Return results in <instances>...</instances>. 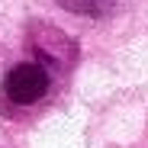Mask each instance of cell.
<instances>
[{
  "instance_id": "6da1fadb",
  "label": "cell",
  "mask_w": 148,
  "mask_h": 148,
  "mask_svg": "<svg viewBox=\"0 0 148 148\" xmlns=\"http://www.w3.org/2000/svg\"><path fill=\"white\" fill-rule=\"evenodd\" d=\"M45 90H48V71L39 61H23L7 74V97L19 106L42 100Z\"/></svg>"
},
{
  "instance_id": "7a4b0ae2",
  "label": "cell",
  "mask_w": 148,
  "mask_h": 148,
  "mask_svg": "<svg viewBox=\"0 0 148 148\" xmlns=\"http://www.w3.org/2000/svg\"><path fill=\"white\" fill-rule=\"evenodd\" d=\"M58 3H64L68 10H81V13H103L113 0H58Z\"/></svg>"
}]
</instances>
